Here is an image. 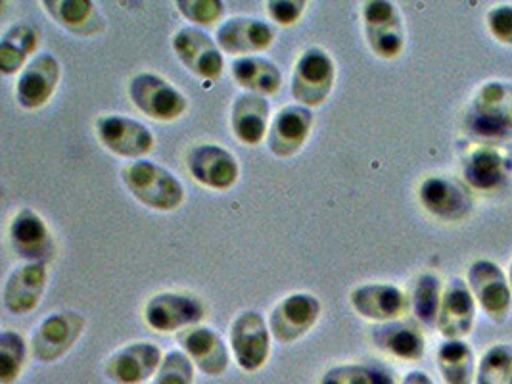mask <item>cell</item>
<instances>
[{
  "instance_id": "6da1fadb",
  "label": "cell",
  "mask_w": 512,
  "mask_h": 384,
  "mask_svg": "<svg viewBox=\"0 0 512 384\" xmlns=\"http://www.w3.org/2000/svg\"><path fill=\"white\" fill-rule=\"evenodd\" d=\"M121 179L140 204L150 210L175 212L185 202L183 183L171 171L154 162H129L121 169Z\"/></svg>"
},
{
  "instance_id": "7a4b0ae2",
  "label": "cell",
  "mask_w": 512,
  "mask_h": 384,
  "mask_svg": "<svg viewBox=\"0 0 512 384\" xmlns=\"http://www.w3.org/2000/svg\"><path fill=\"white\" fill-rule=\"evenodd\" d=\"M133 106L150 120H179L188 108L187 96L156 73H139L129 83Z\"/></svg>"
},
{
  "instance_id": "3957f363",
  "label": "cell",
  "mask_w": 512,
  "mask_h": 384,
  "mask_svg": "<svg viewBox=\"0 0 512 384\" xmlns=\"http://www.w3.org/2000/svg\"><path fill=\"white\" fill-rule=\"evenodd\" d=\"M336 68L328 52L319 47L303 50L296 62L290 93L305 108H317L332 93Z\"/></svg>"
},
{
  "instance_id": "277c9868",
  "label": "cell",
  "mask_w": 512,
  "mask_h": 384,
  "mask_svg": "<svg viewBox=\"0 0 512 384\" xmlns=\"http://www.w3.org/2000/svg\"><path fill=\"white\" fill-rule=\"evenodd\" d=\"M468 288L480 308L495 323H505L512 310V288L503 269L491 260H476L468 267Z\"/></svg>"
},
{
  "instance_id": "5b68a950",
  "label": "cell",
  "mask_w": 512,
  "mask_h": 384,
  "mask_svg": "<svg viewBox=\"0 0 512 384\" xmlns=\"http://www.w3.org/2000/svg\"><path fill=\"white\" fill-rule=\"evenodd\" d=\"M231 350L236 365L246 373H256L271 356V329L261 313H238L231 325Z\"/></svg>"
},
{
  "instance_id": "8992f818",
  "label": "cell",
  "mask_w": 512,
  "mask_h": 384,
  "mask_svg": "<svg viewBox=\"0 0 512 384\" xmlns=\"http://www.w3.org/2000/svg\"><path fill=\"white\" fill-rule=\"evenodd\" d=\"M206 308L198 296L183 292H160L152 296L144 308V319L158 333H181L200 325Z\"/></svg>"
},
{
  "instance_id": "52a82bcc",
  "label": "cell",
  "mask_w": 512,
  "mask_h": 384,
  "mask_svg": "<svg viewBox=\"0 0 512 384\" xmlns=\"http://www.w3.org/2000/svg\"><path fill=\"white\" fill-rule=\"evenodd\" d=\"M85 317L77 312L48 315L31 338V356L41 363H56L64 358L85 331Z\"/></svg>"
},
{
  "instance_id": "ba28073f",
  "label": "cell",
  "mask_w": 512,
  "mask_h": 384,
  "mask_svg": "<svg viewBox=\"0 0 512 384\" xmlns=\"http://www.w3.org/2000/svg\"><path fill=\"white\" fill-rule=\"evenodd\" d=\"M363 29L367 43L378 58L394 60L405 48L403 18L396 4L369 0L363 4Z\"/></svg>"
},
{
  "instance_id": "9c48e42d",
  "label": "cell",
  "mask_w": 512,
  "mask_h": 384,
  "mask_svg": "<svg viewBox=\"0 0 512 384\" xmlns=\"http://www.w3.org/2000/svg\"><path fill=\"white\" fill-rule=\"evenodd\" d=\"M419 200L422 208L430 216L438 217L447 223H457L470 216L472 194L465 183L447 175L426 177L419 187Z\"/></svg>"
},
{
  "instance_id": "30bf717a",
  "label": "cell",
  "mask_w": 512,
  "mask_h": 384,
  "mask_svg": "<svg viewBox=\"0 0 512 384\" xmlns=\"http://www.w3.org/2000/svg\"><path fill=\"white\" fill-rule=\"evenodd\" d=\"M96 135L112 154L133 162L150 154L156 143L152 131L144 123L119 114L100 116L96 120Z\"/></svg>"
},
{
  "instance_id": "8fae6325",
  "label": "cell",
  "mask_w": 512,
  "mask_h": 384,
  "mask_svg": "<svg viewBox=\"0 0 512 384\" xmlns=\"http://www.w3.org/2000/svg\"><path fill=\"white\" fill-rule=\"evenodd\" d=\"M173 52L188 72L206 81H215L225 70L219 45L198 27H183L173 37Z\"/></svg>"
},
{
  "instance_id": "7c38bea8",
  "label": "cell",
  "mask_w": 512,
  "mask_h": 384,
  "mask_svg": "<svg viewBox=\"0 0 512 384\" xmlns=\"http://www.w3.org/2000/svg\"><path fill=\"white\" fill-rule=\"evenodd\" d=\"M321 315V302L309 292H296L282 298L269 315L271 335L280 344H292L307 335Z\"/></svg>"
},
{
  "instance_id": "4fadbf2b",
  "label": "cell",
  "mask_w": 512,
  "mask_h": 384,
  "mask_svg": "<svg viewBox=\"0 0 512 384\" xmlns=\"http://www.w3.org/2000/svg\"><path fill=\"white\" fill-rule=\"evenodd\" d=\"M10 244L27 264H48L56 256V242L45 219L31 208L20 210L10 223Z\"/></svg>"
},
{
  "instance_id": "5bb4252c",
  "label": "cell",
  "mask_w": 512,
  "mask_h": 384,
  "mask_svg": "<svg viewBox=\"0 0 512 384\" xmlns=\"http://www.w3.org/2000/svg\"><path fill=\"white\" fill-rule=\"evenodd\" d=\"M192 179L213 191H227L236 185L240 168L227 148L219 144H198L187 154Z\"/></svg>"
},
{
  "instance_id": "9a60e30c",
  "label": "cell",
  "mask_w": 512,
  "mask_h": 384,
  "mask_svg": "<svg viewBox=\"0 0 512 384\" xmlns=\"http://www.w3.org/2000/svg\"><path fill=\"white\" fill-rule=\"evenodd\" d=\"M162 350L152 342H133L116 350L104 365V375L116 384H144L154 379Z\"/></svg>"
},
{
  "instance_id": "2e32d148",
  "label": "cell",
  "mask_w": 512,
  "mask_h": 384,
  "mask_svg": "<svg viewBox=\"0 0 512 384\" xmlns=\"http://www.w3.org/2000/svg\"><path fill=\"white\" fill-rule=\"evenodd\" d=\"M60 77H62V68L56 56L50 52L37 54L18 77V83H16L18 104L25 110L43 108L56 93Z\"/></svg>"
},
{
  "instance_id": "e0dca14e",
  "label": "cell",
  "mask_w": 512,
  "mask_h": 384,
  "mask_svg": "<svg viewBox=\"0 0 512 384\" xmlns=\"http://www.w3.org/2000/svg\"><path fill=\"white\" fill-rule=\"evenodd\" d=\"M313 127V112L300 104L284 106L271 120L267 133L269 152L277 158H292L302 150Z\"/></svg>"
},
{
  "instance_id": "ac0fdd59",
  "label": "cell",
  "mask_w": 512,
  "mask_h": 384,
  "mask_svg": "<svg viewBox=\"0 0 512 384\" xmlns=\"http://www.w3.org/2000/svg\"><path fill=\"white\" fill-rule=\"evenodd\" d=\"M275 41V27L256 18L236 16L217 29L215 43L238 58L265 52Z\"/></svg>"
},
{
  "instance_id": "d6986e66",
  "label": "cell",
  "mask_w": 512,
  "mask_h": 384,
  "mask_svg": "<svg viewBox=\"0 0 512 384\" xmlns=\"http://www.w3.org/2000/svg\"><path fill=\"white\" fill-rule=\"evenodd\" d=\"M177 342L196 369L208 377H219L229 367V348L221 335L210 327L194 325L177 333Z\"/></svg>"
},
{
  "instance_id": "ffe728a7",
  "label": "cell",
  "mask_w": 512,
  "mask_h": 384,
  "mask_svg": "<svg viewBox=\"0 0 512 384\" xmlns=\"http://www.w3.org/2000/svg\"><path fill=\"white\" fill-rule=\"evenodd\" d=\"M476 321V300L463 279H451L442 296L438 331L445 340H463L472 333Z\"/></svg>"
},
{
  "instance_id": "44dd1931",
  "label": "cell",
  "mask_w": 512,
  "mask_h": 384,
  "mask_svg": "<svg viewBox=\"0 0 512 384\" xmlns=\"http://www.w3.org/2000/svg\"><path fill=\"white\" fill-rule=\"evenodd\" d=\"M351 306L363 319L378 323L397 321L409 308L405 292L396 285L388 283H371L351 290Z\"/></svg>"
},
{
  "instance_id": "7402d4cb",
  "label": "cell",
  "mask_w": 512,
  "mask_h": 384,
  "mask_svg": "<svg viewBox=\"0 0 512 384\" xmlns=\"http://www.w3.org/2000/svg\"><path fill=\"white\" fill-rule=\"evenodd\" d=\"M47 265L24 264L16 267L2 290L4 308L14 315L31 313L41 302L47 288Z\"/></svg>"
},
{
  "instance_id": "603a6c76",
  "label": "cell",
  "mask_w": 512,
  "mask_h": 384,
  "mask_svg": "<svg viewBox=\"0 0 512 384\" xmlns=\"http://www.w3.org/2000/svg\"><path fill=\"white\" fill-rule=\"evenodd\" d=\"M50 18L75 37H96L106 31L108 22L91 0H43Z\"/></svg>"
},
{
  "instance_id": "cb8c5ba5",
  "label": "cell",
  "mask_w": 512,
  "mask_h": 384,
  "mask_svg": "<svg viewBox=\"0 0 512 384\" xmlns=\"http://www.w3.org/2000/svg\"><path fill=\"white\" fill-rule=\"evenodd\" d=\"M271 104L265 96L242 93L231 108V127L236 139L248 146L261 143L269 133Z\"/></svg>"
},
{
  "instance_id": "d4e9b609",
  "label": "cell",
  "mask_w": 512,
  "mask_h": 384,
  "mask_svg": "<svg viewBox=\"0 0 512 384\" xmlns=\"http://www.w3.org/2000/svg\"><path fill=\"white\" fill-rule=\"evenodd\" d=\"M373 344L394 356L397 360L420 361L424 358L426 352V340L417 327L403 323V321H390V323H380L373 327Z\"/></svg>"
},
{
  "instance_id": "484cf974",
  "label": "cell",
  "mask_w": 512,
  "mask_h": 384,
  "mask_svg": "<svg viewBox=\"0 0 512 384\" xmlns=\"http://www.w3.org/2000/svg\"><path fill=\"white\" fill-rule=\"evenodd\" d=\"M474 116L499 131H512V83L488 81L472 100Z\"/></svg>"
},
{
  "instance_id": "4316f807",
  "label": "cell",
  "mask_w": 512,
  "mask_h": 384,
  "mask_svg": "<svg viewBox=\"0 0 512 384\" xmlns=\"http://www.w3.org/2000/svg\"><path fill=\"white\" fill-rule=\"evenodd\" d=\"M233 79L246 93L269 96L279 93L282 85V73L279 66L263 56H244L236 58L231 66Z\"/></svg>"
},
{
  "instance_id": "83f0119b",
  "label": "cell",
  "mask_w": 512,
  "mask_h": 384,
  "mask_svg": "<svg viewBox=\"0 0 512 384\" xmlns=\"http://www.w3.org/2000/svg\"><path fill=\"white\" fill-rule=\"evenodd\" d=\"M39 33L35 27L16 24L8 27L0 39V72L4 75L24 72L31 62L29 56L37 50Z\"/></svg>"
},
{
  "instance_id": "f1b7e54d",
  "label": "cell",
  "mask_w": 512,
  "mask_h": 384,
  "mask_svg": "<svg viewBox=\"0 0 512 384\" xmlns=\"http://www.w3.org/2000/svg\"><path fill=\"white\" fill-rule=\"evenodd\" d=\"M507 160L503 154L491 146H480L466 158L465 171L466 183L480 191H493L497 189L507 173Z\"/></svg>"
},
{
  "instance_id": "f546056e",
  "label": "cell",
  "mask_w": 512,
  "mask_h": 384,
  "mask_svg": "<svg viewBox=\"0 0 512 384\" xmlns=\"http://www.w3.org/2000/svg\"><path fill=\"white\" fill-rule=\"evenodd\" d=\"M438 369L445 384H474L476 360L465 340H445L438 350Z\"/></svg>"
},
{
  "instance_id": "4dcf8cb0",
  "label": "cell",
  "mask_w": 512,
  "mask_h": 384,
  "mask_svg": "<svg viewBox=\"0 0 512 384\" xmlns=\"http://www.w3.org/2000/svg\"><path fill=\"white\" fill-rule=\"evenodd\" d=\"M442 281L436 273H422L413 290V312L428 329L438 325L442 306Z\"/></svg>"
},
{
  "instance_id": "1f68e13d",
  "label": "cell",
  "mask_w": 512,
  "mask_h": 384,
  "mask_svg": "<svg viewBox=\"0 0 512 384\" xmlns=\"http://www.w3.org/2000/svg\"><path fill=\"white\" fill-rule=\"evenodd\" d=\"M319 384H396V381L382 367L365 363H342L330 367Z\"/></svg>"
},
{
  "instance_id": "d6a6232c",
  "label": "cell",
  "mask_w": 512,
  "mask_h": 384,
  "mask_svg": "<svg viewBox=\"0 0 512 384\" xmlns=\"http://www.w3.org/2000/svg\"><path fill=\"white\" fill-rule=\"evenodd\" d=\"M27 344L16 331L0 333V384H14L24 371Z\"/></svg>"
},
{
  "instance_id": "836d02e7",
  "label": "cell",
  "mask_w": 512,
  "mask_h": 384,
  "mask_svg": "<svg viewBox=\"0 0 512 384\" xmlns=\"http://www.w3.org/2000/svg\"><path fill=\"white\" fill-rule=\"evenodd\" d=\"M512 377L511 344H495L486 350L476 369L474 384H509Z\"/></svg>"
},
{
  "instance_id": "e575fe53",
  "label": "cell",
  "mask_w": 512,
  "mask_h": 384,
  "mask_svg": "<svg viewBox=\"0 0 512 384\" xmlns=\"http://www.w3.org/2000/svg\"><path fill=\"white\" fill-rule=\"evenodd\" d=\"M196 367L185 352L173 350L163 356L152 384H194Z\"/></svg>"
},
{
  "instance_id": "d590c367",
  "label": "cell",
  "mask_w": 512,
  "mask_h": 384,
  "mask_svg": "<svg viewBox=\"0 0 512 384\" xmlns=\"http://www.w3.org/2000/svg\"><path fill=\"white\" fill-rule=\"evenodd\" d=\"M175 6L188 22L198 25L217 24L225 14V4L219 0H177Z\"/></svg>"
},
{
  "instance_id": "8d00e7d4",
  "label": "cell",
  "mask_w": 512,
  "mask_h": 384,
  "mask_svg": "<svg viewBox=\"0 0 512 384\" xmlns=\"http://www.w3.org/2000/svg\"><path fill=\"white\" fill-rule=\"evenodd\" d=\"M486 25L495 41L512 47V4L491 8L486 16Z\"/></svg>"
},
{
  "instance_id": "74e56055",
  "label": "cell",
  "mask_w": 512,
  "mask_h": 384,
  "mask_svg": "<svg viewBox=\"0 0 512 384\" xmlns=\"http://www.w3.org/2000/svg\"><path fill=\"white\" fill-rule=\"evenodd\" d=\"M307 8V2L303 0H269L267 2V14L275 24L288 25L298 24Z\"/></svg>"
},
{
  "instance_id": "f35d334b",
  "label": "cell",
  "mask_w": 512,
  "mask_h": 384,
  "mask_svg": "<svg viewBox=\"0 0 512 384\" xmlns=\"http://www.w3.org/2000/svg\"><path fill=\"white\" fill-rule=\"evenodd\" d=\"M401 384H434V381L428 377V373H424V371H420V369H415V371H409V373L403 377Z\"/></svg>"
},
{
  "instance_id": "ab89813d",
  "label": "cell",
  "mask_w": 512,
  "mask_h": 384,
  "mask_svg": "<svg viewBox=\"0 0 512 384\" xmlns=\"http://www.w3.org/2000/svg\"><path fill=\"white\" fill-rule=\"evenodd\" d=\"M509 283H511V288H512V262H511V269H509Z\"/></svg>"
},
{
  "instance_id": "60d3db41",
  "label": "cell",
  "mask_w": 512,
  "mask_h": 384,
  "mask_svg": "<svg viewBox=\"0 0 512 384\" xmlns=\"http://www.w3.org/2000/svg\"><path fill=\"white\" fill-rule=\"evenodd\" d=\"M509 384H512V377H511V383H509Z\"/></svg>"
}]
</instances>
